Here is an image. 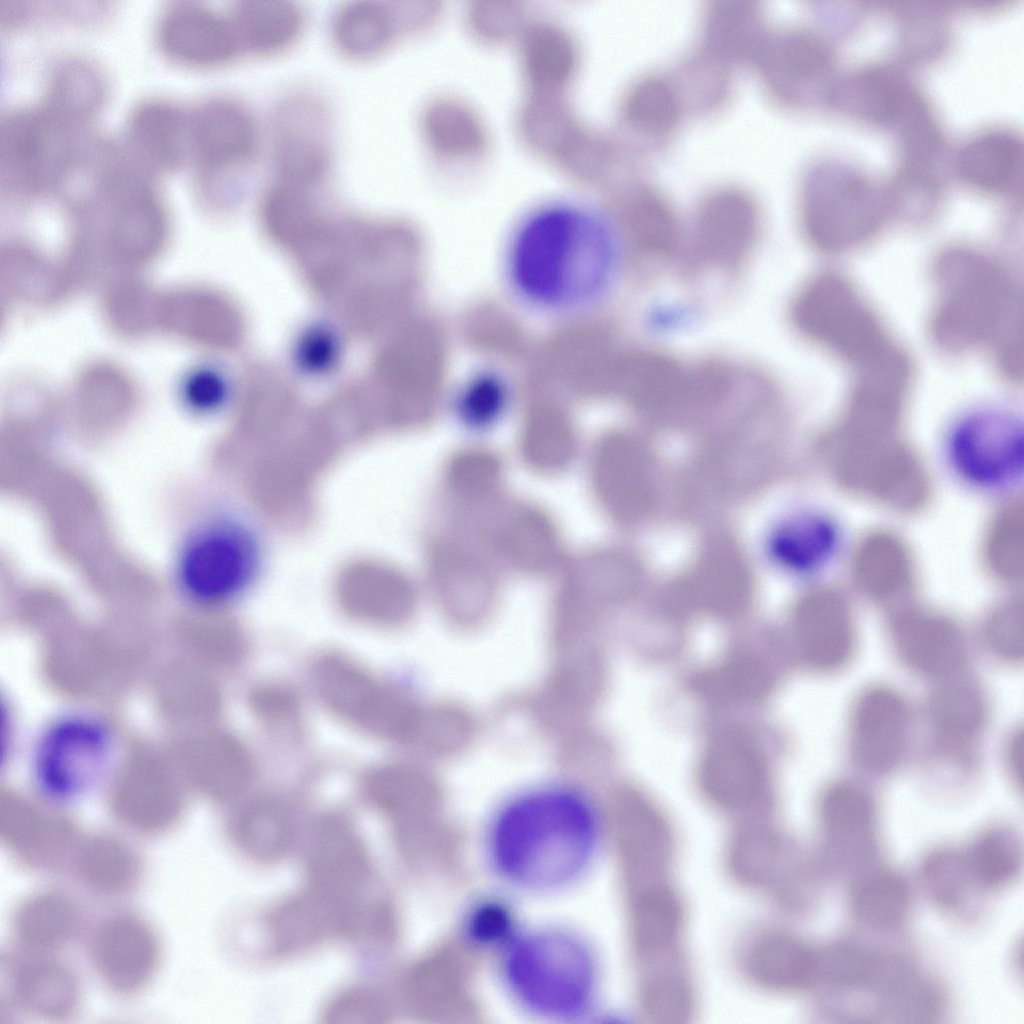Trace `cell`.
Listing matches in <instances>:
<instances>
[{
    "mask_svg": "<svg viewBox=\"0 0 1024 1024\" xmlns=\"http://www.w3.org/2000/svg\"><path fill=\"white\" fill-rule=\"evenodd\" d=\"M609 227L598 211L575 200H553L526 212L512 228L502 268L512 296L546 316H575L608 283Z\"/></svg>",
    "mask_w": 1024,
    "mask_h": 1024,
    "instance_id": "6da1fadb",
    "label": "cell"
},
{
    "mask_svg": "<svg viewBox=\"0 0 1024 1024\" xmlns=\"http://www.w3.org/2000/svg\"><path fill=\"white\" fill-rule=\"evenodd\" d=\"M597 805L575 785L547 782L522 789L496 809L487 833L488 859L508 884L531 892L564 888L596 855Z\"/></svg>",
    "mask_w": 1024,
    "mask_h": 1024,
    "instance_id": "7a4b0ae2",
    "label": "cell"
},
{
    "mask_svg": "<svg viewBox=\"0 0 1024 1024\" xmlns=\"http://www.w3.org/2000/svg\"><path fill=\"white\" fill-rule=\"evenodd\" d=\"M636 1001L642 1017L673 1021L698 1003L688 914L675 879L628 889Z\"/></svg>",
    "mask_w": 1024,
    "mask_h": 1024,
    "instance_id": "3957f363",
    "label": "cell"
},
{
    "mask_svg": "<svg viewBox=\"0 0 1024 1024\" xmlns=\"http://www.w3.org/2000/svg\"><path fill=\"white\" fill-rule=\"evenodd\" d=\"M500 951L504 984L527 1011L568 1020L591 1008L599 971L581 936L560 927L536 928L517 932Z\"/></svg>",
    "mask_w": 1024,
    "mask_h": 1024,
    "instance_id": "277c9868",
    "label": "cell"
},
{
    "mask_svg": "<svg viewBox=\"0 0 1024 1024\" xmlns=\"http://www.w3.org/2000/svg\"><path fill=\"white\" fill-rule=\"evenodd\" d=\"M266 556L265 536L252 513L239 503H220L182 537L173 578L188 600L215 606L248 592L262 576Z\"/></svg>",
    "mask_w": 1024,
    "mask_h": 1024,
    "instance_id": "5b68a950",
    "label": "cell"
},
{
    "mask_svg": "<svg viewBox=\"0 0 1024 1024\" xmlns=\"http://www.w3.org/2000/svg\"><path fill=\"white\" fill-rule=\"evenodd\" d=\"M724 865L739 886L794 916L816 908L827 875L816 852L761 818L739 823L727 837Z\"/></svg>",
    "mask_w": 1024,
    "mask_h": 1024,
    "instance_id": "8992f818",
    "label": "cell"
},
{
    "mask_svg": "<svg viewBox=\"0 0 1024 1024\" xmlns=\"http://www.w3.org/2000/svg\"><path fill=\"white\" fill-rule=\"evenodd\" d=\"M944 470L962 488L1000 498L1024 481L1022 418L1001 407H979L954 418L939 444Z\"/></svg>",
    "mask_w": 1024,
    "mask_h": 1024,
    "instance_id": "52a82bcc",
    "label": "cell"
},
{
    "mask_svg": "<svg viewBox=\"0 0 1024 1024\" xmlns=\"http://www.w3.org/2000/svg\"><path fill=\"white\" fill-rule=\"evenodd\" d=\"M260 121L242 98L214 94L185 113L184 153L207 188L237 197L263 144Z\"/></svg>",
    "mask_w": 1024,
    "mask_h": 1024,
    "instance_id": "ba28073f",
    "label": "cell"
},
{
    "mask_svg": "<svg viewBox=\"0 0 1024 1024\" xmlns=\"http://www.w3.org/2000/svg\"><path fill=\"white\" fill-rule=\"evenodd\" d=\"M79 118L50 100L9 112L0 126L1 175L9 188L40 192L65 183L80 154Z\"/></svg>",
    "mask_w": 1024,
    "mask_h": 1024,
    "instance_id": "9c48e42d",
    "label": "cell"
},
{
    "mask_svg": "<svg viewBox=\"0 0 1024 1024\" xmlns=\"http://www.w3.org/2000/svg\"><path fill=\"white\" fill-rule=\"evenodd\" d=\"M268 135L272 179L317 190L327 186L335 160L334 124L320 94L297 88L281 95Z\"/></svg>",
    "mask_w": 1024,
    "mask_h": 1024,
    "instance_id": "30bf717a",
    "label": "cell"
},
{
    "mask_svg": "<svg viewBox=\"0 0 1024 1024\" xmlns=\"http://www.w3.org/2000/svg\"><path fill=\"white\" fill-rule=\"evenodd\" d=\"M817 831L816 854L827 875L851 880L878 864L879 807L863 783L840 778L825 787L817 805Z\"/></svg>",
    "mask_w": 1024,
    "mask_h": 1024,
    "instance_id": "8fae6325",
    "label": "cell"
},
{
    "mask_svg": "<svg viewBox=\"0 0 1024 1024\" xmlns=\"http://www.w3.org/2000/svg\"><path fill=\"white\" fill-rule=\"evenodd\" d=\"M913 712L909 701L887 684L864 687L852 702L847 728V748L861 772L886 776L908 756L913 736Z\"/></svg>",
    "mask_w": 1024,
    "mask_h": 1024,
    "instance_id": "7c38bea8",
    "label": "cell"
},
{
    "mask_svg": "<svg viewBox=\"0 0 1024 1024\" xmlns=\"http://www.w3.org/2000/svg\"><path fill=\"white\" fill-rule=\"evenodd\" d=\"M90 959L105 987L120 996L142 992L156 977L162 945L142 916L119 911L102 919L92 932Z\"/></svg>",
    "mask_w": 1024,
    "mask_h": 1024,
    "instance_id": "4fadbf2b",
    "label": "cell"
},
{
    "mask_svg": "<svg viewBox=\"0 0 1024 1024\" xmlns=\"http://www.w3.org/2000/svg\"><path fill=\"white\" fill-rule=\"evenodd\" d=\"M312 676L324 704L349 724L383 739L400 732L398 699L356 662L339 654L324 655L315 663Z\"/></svg>",
    "mask_w": 1024,
    "mask_h": 1024,
    "instance_id": "5bb4252c",
    "label": "cell"
},
{
    "mask_svg": "<svg viewBox=\"0 0 1024 1024\" xmlns=\"http://www.w3.org/2000/svg\"><path fill=\"white\" fill-rule=\"evenodd\" d=\"M817 961V947L796 931L775 924L748 931L736 952L738 968L746 981L779 995L811 990Z\"/></svg>",
    "mask_w": 1024,
    "mask_h": 1024,
    "instance_id": "9a60e30c",
    "label": "cell"
},
{
    "mask_svg": "<svg viewBox=\"0 0 1024 1024\" xmlns=\"http://www.w3.org/2000/svg\"><path fill=\"white\" fill-rule=\"evenodd\" d=\"M158 39L169 55L188 64L222 67L246 57L232 6L176 4L161 16Z\"/></svg>",
    "mask_w": 1024,
    "mask_h": 1024,
    "instance_id": "2e32d148",
    "label": "cell"
},
{
    "mask_svg": "<svg viewBox=\"0 0 1024 1024\" xmlns=\"http://www.w3.org/2000/svg\"><path fill=\"white\" fill-rule=\"evenodd\" d=\"M930 684L925 716L934 748L969 766L988 723L986 695L968 671Z\"/></svg>",
    "mask_w": 1024,
    "mask_h": 1024,
    "instance_id": "e0dca14e",
    "label": "cell"
},
{
    "mask_svg": "<svg viewBox=\"0 0 1024 1024\" xmlns=\"http://www.w3.org/2000/svg\"><path fill=\"white\" fill-rule=\"evenodd\" d=\"M109 739L97 723L67 718L43 736L36 753L35 772L50 793L66 795L89 785L107 762Z\"/></svg>",
    "mask_w": 1024,
    "mask_h": 1024,
    "instance_id": "ac0fdd59",
    "label": "cell"
},
{
    "mask_svg": "<svg viewBox=\"0 0 1024 1024\" xmlns=\"http://www.w3.org/2000/svg\"><path fill=\"white\" fill-rule=\"evenodd\" d=\"M758 225V208L747 192L733 187L714 190L702 199L696 211L697 255L709 266L735 265L749 252Z\"/></svg>",
    "mask_w": 1024,
    "mask_h": 1024,
    "instance_id": "d6986e66",
    "label": "cell"
},
{
    "mask_svg": "<svg viewBox=\"0 0 1024 1024\" xmlns=\"http://www.w3.org/2000/svg\"><path fill=\"white\" fill-rule=\"evenodd\" d=\"M767 40L759 47V64L775 96L797 102L820 88L829 95L834 52L824 39L807 30H791Z\"/></svg>",
    "mask_w": 1024,
    "mask_h": 1024,
    "instance_id": "ffe728a7",
    "label": "cell"
},
{
    "mask_svg": "<svg viewBox=\"0 0 1024 1024\" xmlns=\"http://www.w3.org/2000/svg\"><path fill=\"white\" fill-rule=\"evenodd\" d=\"M801 192L805 225L817 237L836 215H873L886 197L881 183L862 169L832 162L811 168Z\"/></svg>",
    "mask_w": 1024,
    "mask_h": 1024,
    "instance_id": "44dd1931",
    "label": "cell"
},
{
    "mask_svg": "<svg viewBox=\"0 0 1024 1024\" xmlns=\"http://www.w3.org/2000/svg\"><path fill=\"white\" fill-rule=\"evenodd\" d=\"M846 528L840 517L824 508L797 511L776 530L771 551L779 564L800 576L825 573L840 560Z\"/></svg>",
    "mask_w": 1024,
    "mask_h": 1024,
    "instance_id": "7402d4cb",
    "label": "cell"
},
{
    "mask_svg": "<svg viewBox=\"0 0 1024 1024\" xmlns=\"http://www.w3.org/2000/svg\"><path fill=\"white\" fill-rule=\"evenodd\" d=\"M889 644L904 668L930 683L968 671L967 640L946 623L902 620L892 629Z\"/></svg>",
    "mask_w": 1024,
    "mask_h": 1024,
    "instance_id": "603a6c76",
    "label": "cell"
},
{
    "mask_svg": "<svg viewBox=\"0 0 1024 1024\" xmlns=\"http://www.w3.org/2000/svg\"><path fill=\"white\" fill-rule=\"evenodd\" d=\"M25 954L9 976L13 1000L27 1013L46 1020L74 1015L82 1000L76 972L53 954Z\"/></svg>",
    "mask_w": 1024,
    "mask_h": 1024,
    "instance_id": "cb8c5ba5",
    "label": "cell"
},
{
    "mask_svg": "<svg viewBox=\"0 0 1024 1024\" xmlns=\"http://www.w3.org/2000/svg\"><path fill=\"white\" fill-rule=\"evenodd\" d=\"M406 8L393 2L346 1L328 22L332 47L344 58L366 62L383 56L404 27Z\"/></svg>",
    "mask_w": 1024,
    "mask_h": 1024,
    "instance_id": "d4e9b609",
    "label": "cell"
},
{
    "mask_svg": "<svg viewBox=\"0 0 1024 1024\" xmlns=\"http://www.w3.org/2000/svg\"><path fill=\"white\" fill-rule=\"evenodd\" d=\"M622 824L618 837L627 888L675 878L676 836L662 815L640 802Z\"/></svg>",
    "mask_w": 1024,
    "mask_h": 1024,
    "instance_id": "484cf974",
    "label": "cell"
},
{
    "mask_svg": "<svg viewBox=\"0 0 1024 1024\" xmlns=\"http://www.w3.org/2000/svg\"><path fill=\"white\" fill-rule=\"evenodd\" d=\"M848 910L867 931L899 933L914 910L912 885L901 872L876 865L850 880Z\"/></svg>",
    "mask_w": 1024,
    "mask_h": 1024,
    "instance_id": "4316f807",
    "label": "cell"
},
{
    "mask_svg": "<svg viewBox=\"0 0 1024 1024\" xmlns=\"http://www.w3.org/2000/svg\"><path fill=\"white\" fill-rule=\"evenodd\" d=\"M82 921V911L69 895L54 890L40 891L18 904L12 930L25 953L54 954L75 939Z\"/></svg>",
    "mask_w": 1024,
    "mask_h": 1024,
    "instance_id": "83f0119b",
    "label": "cell"
},
{
    "mask_svg": "<svg viewBox=\"0 0 1024 1024\" xmlns=\"http://www.w3.org/2000/svg\"><path fill=\"white\" fill-rule=\"evenodd\" d=\"M78 879L92 891L120 896L141 882L144 863L132 843L113 835H93L79 839L71 855Z\"/></svg>",
    "mask_w": 1024,
    "mask_h": 1024,
    "instance_id": "f1b7e54d",
    "label": "cell"
},
{
    "mask_svg": "<svg viewBox=\"0 0 1024 1024\" xmlns=\"http://www.w3.org/2000/svg\"><path fill=\"white\" fill-rule=\"evenodd\" d=\"M246 57L271 58L294 48L308 25L307 9L294 1H242L232 6Z\"/></svg>",
    "mask_w": 1024,
    "mask_h": 1024,
    "instance_id": "f546056e",
    "label": "cell"
},
{
    "mask_svg": "<svg viewBox=\"0 0 1024 1024\" xmlns=\"http://www.w3.org/2000/svg\"><path fill=\"white\" fill-rule=\"evenodd\" d=\"M962 176L990 192H1007L1021 184L1022 144L1007 129H988L974 135L958 156Z\"/></svg>",
    "mask_w": 1024,
    "mask_h": 1024,
    "instance_id": "4dcf8cb0",
    "label": "cell"
},
{
    "mask_svg": "<svg viewBox=\"0 0 1024 1024\" xmlns=\"http://www.w3.org/2000/svg\"><path fill=\"white\" fill-rule=\"evenodd\" d=\"M918 880L928 901L939 911L964 916L981 894L969 869L964 850L937 846L918 865Z\"/></svg>",
    "mask_w": 1024,
    "mask_h": 1024,
    "instance_id": "1f68e13d",
    "label": "cell"
},
{
    "mask_svg": "<svg viewBox=\"0 0 1024 1024\" xmlns=\"http://www.w3.org/2000/svg\"><path fill=\"white\" fill-rule=\"evenodd\" d=\"M185 113L165 100L139 104L129 119V135L135 149L157 167L178 166L184 161Z\"/></svg>",
    "mask_w": 1024,
    "mask_h": 1024,
    "instance_id": "d6a6232c",
    "label": "cell"
},
{
    "mask_svg": "<svg viewBox=\"0 0 1024 1024\" xmlns=\"http://www.w3.org/2000/svg\"><path fill=\"white\" fill-rule=\"evenodd\" d=\"M973 879L981 893L1010 887L1021 874L1022 841L1017 831L994 823L979 831L964 850Z\"/></svg>",
    "mask_w": 1024,
    "mask_h": 1024,
    "instance_id": "836d02e7",
    "label": "cell"
},
{
    "mask_svg": "<svg viewBox=\"0 0 1024 1024\" xmlns=\"http://www.w3.org/2000/svg\"><path fill=\"white\" fill-rule=\"evenodd\" d=\"M627 213V232L637 250L647 256L671 253L679 238L674 211L664 196L640 186Z\"/></svg>",
    "mask_w": 1024,
    "mask_h": 1024,
    "instance_id": "e575fe53",
    "label": "cell"
},
{
    "mask_svg": "<svg viewBox=\"0 0 1024 1024\" xmlns=\"http://www.w3.org/2000/svg\"><path fill=\"white\" fill-rule=\"evenodd\" d=\"M629 116L640 135L662 140L677 128L681 101L677 90L667 79L650 75L635 85L629 103Z\"/></svg>",
    "mask_w": 1024,
    "mask_h": 1024,
    "instance_id": "d590c367",
    "label": "cell"
},
{
    "mask_svg": "<svg viewBox=\"0 0 1024 1024\" xmlns=\"http://www.w3.org/2000/svg\"><path fill=\"white\" fill-rule=\"evenodd\" d=\"M512 396V382L499 368L484 366L470 372L455 392L454 404L461 418L484 424L497 418Z\"/></svg>",
    "mask_w": 1024,
    "mask_h": 1024,
    "instance_id": "8d00e7d4",
    "label": "cell"
},
{
    "mask_svg": "<svg viewBox=\"0 0 1024 1024\" xmlns=\"http://www.w3.org/2000/svg\"><path fill=\"white\" fill-rule=\"evenodd\" d=\"M464 928L473 944L500 950L518 932L511 909L497 899H485L473 905L466 915Z\"/></svg>",
    "mask_w": 1024,
    "mask_h": 1024,
    "instance_id": "74e56055",
    "label": "cell"
},
{
    "mask_svg": "<svg viewBox=\"0 0 1024 1024\" xmlns=\"http://www.w3.org/2000/svg\"><path fill=\"white\" fill-rule=\"evenodd\" d=\"M304 332L296 347L297 365L309 374L326 372L339 352L334 329L324 323H315Z\"/></svg>",
    "mask_w": 1024,
    "mask_h": 1024,
    "instance_id": "f35d334b",
    "label": "cell"
},
{
    "mask_svg": "<svg viewBox=\"0 0 1024 1024\" xmlns=\"http://www.w3.org/2000/svg\"><path fill=\"white\" fill-rule=\"evenodd\" d=\"M985 651L996 661L1008 665L1022 662L1024 655L1023 631L1014 619L990 623L982 634Z\"/></svg>",
    "mask_w": 1024,
    "mask_h": 1024,
    "instance_id": "ab89813d",
    "label": "cell"
},
{
    "mask_svg": "<svg viewBox=\"0 0 1024 1024\" xmlns=\"http://www.w3.org/2000/svg\"><path fill=\"white\" fill-rule=\"evenodd\" d=\"M254 706L261 716L280 720L293 715L296 701L286 690L265 689L256 694Z\"/></svg>",
    "mask_w": 1024,
    "mask_h": 1024,
    "instance_id": "60d3db41",
    "label": "cell"
},
{
    "mask_svg": "<svg viewBox=\"0 0 1024 1024\" xmlns=\"http://www.w3.org/2000/svg\"><path fill=\"white\" fill-rule=\"evenodd\" d=\"M1003 763L1010 781L1016 788L1022 787L1023 777V734L1015 730L1005 741Z\"/></svg>",
    "mask_w": 1024,
    "mask_h": 1024,
    "instance_id": "b9f144b4",
    "label": "cell"
}]
</instances>
